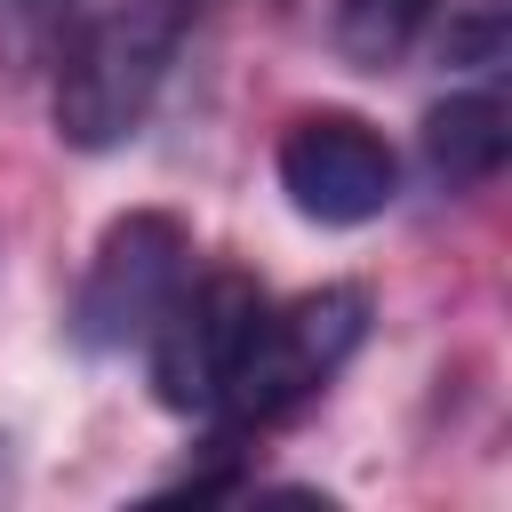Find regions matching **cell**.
Here are the masks:
<instances>
[{
	"mask_svg": "<svg viewBox=\"0 0 512 512\" xmlns=\"http://www.w3.org/2000/svg\"><path fill=\"white\" fill-rule=\"evenodd\" d=\"M200 0H104L96 16H80V32L64 40L56 64V136L72 152H120L144 112L160 104L184 40H192Z\"/></svg>",
	"mask_w": 512,
	"mask_h": 512,
	"instance_id": "1",
	"label": "cell"
},
{
	"mask_svg": "<svg viewBox=\"0 0 512 512\" xmlns=\"http://www.w3.org/2000/svg\"><path fill=\"white\" fill-rule=\"evenodd\" d=\"M280 192L304 224H328V232H352V224H376L392 200H400V152L384 144L376 120L344 112V104H320V112H296L280 128Z\"/></svg>",
	"mask_w": 512,
	"mask_h": 512,
	"instance_id": "5",
	"label": "cell"
},
{
	"mask_svg": "<svg viewBox=\"0 0 512 512\" xmlns=\"http://www.w3.org/2000/svg\"><path fill=\"white\" fill-rule=\"evenodd\" d=\"M432 8H440V0H344V8H336V40H344V56L384 64V56H400V48L432 24Z\"/></svg>",
	"mask_w": 512,
	"mask_h": 512,
	"instance_id": "7",
	"label": "cell"
},
{
	"mask_svg": "<svg viewBox=\"0 0 512 512\" xmlns=\"http://www.w3.org/2000/svg\"><path fill=\"white\" fill-rule=\"evenodd\" d=\"M360 336H368V288L336 280V288H312L296 304H264L256 336H248V352H240V368H232V384L208 416L224 424L232 448L248 432H272V424L304 416L336 384V368L360 352Z\"/></svg>",
	"mask_w": 512,
	"mask_h": 512,
	"instance_id": "2",
	"label": "cell"
},
{
	"mask_svg": "<svg viewBox=\"0 0 512 512\" xmlns=\"http://www.w3.org/2000/svg\"><path fill=\"white\" fill-rule=\"evenodd\" d=\"M264 304L272 296L248 272H232V264L184 272V288L168 296V312L144 336V352H152V400L176 408V416H208L224 400V384H232V368H240Z\"/></svg>",
	"mask_w": 512,
	"mask_h": 512,
	"instance_id": "4",
	"label": "cell"
},
{
	"mask_svg": "<svg viewBox=\"0 0 512 512\" xmlns=\"http://www.w3.org/2000/svg\"><path fill=\"white\" fill-rule=\"evenodd\" d=\"M512 152V112L496 88H472V96H448L424 112V168L448 184V192H472L504 168Z\"/></svg>",
	"mask_w": 512,
	"mask_h": 512,
	"instance_id": "6",
	"label": "cell"
},
{
	"mask_svg": "<svg viewBox=\"0 0 512 512\" xmlns=\"http://www.w3.org/2000/svg\"><path fill=\"white\" fill-rule=\"evenodd\" d=\"M16 8H24V16H40V24H56V16H72L80 0H16Z\"/></svg>",
	"mask_w": 512,
	"mask_h": 512,
	"instance_id": "8",
	"label": "cell"
},
{
	"mask_svg": "<svg viewBox=\"0 0 512 512\" xmlns=\"http://www.w3.org/2000/svg\"><path fill=\"white\" fill-rule=\"evenodd\" d=\"M192 272V232L168 208H128L96 232V256L80 272L72 296V344L80 352H128L152 336V320L168 312V296Z\"/></svg>",
	"mask_w": 512,
	"mask_h": 512,
	"instance_id": "3",
	"label": "cell"
}]
</instances>
